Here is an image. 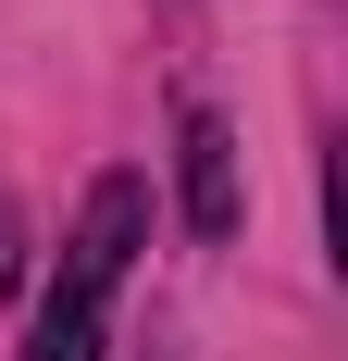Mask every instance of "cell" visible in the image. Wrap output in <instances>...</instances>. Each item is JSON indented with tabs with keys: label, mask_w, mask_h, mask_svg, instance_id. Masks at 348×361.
Here are the masks:
<instances>
[{
	"label": "cell",
	"mask_w": 348,
	"mask_h": 361,
	"mask_svg": "<svg viewBox=\"0 0 348 361\" xmlns=\"http://www.w3.org/2000/svg\"><path fill=\"white\" fill-rule=\"evenodd\" d=\"M187 212H199V237H224L237 224V162H224V125H187Z\"/></svg>",
	"instance_id": "obj_2"
},
{
	"label": "cell",
	"mask_w": 348,
	"mask_h": 361,
	"mask_svg": "<svg viewBox=\"0 0 348 361\" xmlns=\"http://www.w3.org/2000/svg\"><path fill=\"white\" fill-rule=\"evenodd\" d=\"M137 212H149L137 175H100V187H87V224L63 237V274H50V299H37V324H25L13 361H100L112 287H125V250H137Z\"/></svg>",
	"instance_id": "obj_1"
}]
</instances>
